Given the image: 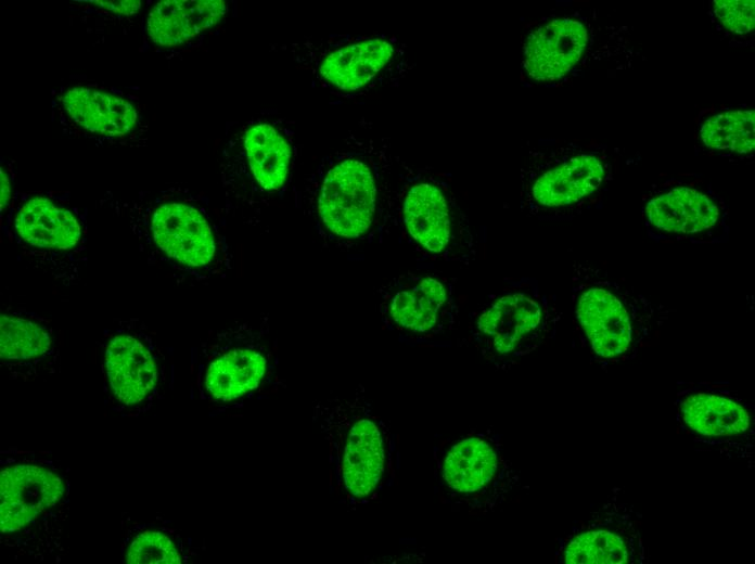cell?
<instances>
[{
	"label": "cell",
	"mask_w": 755,
	"mask_h": 564,
	"mask_svg": "<svg viewBox=\"0 0 755 564\" xmlns=\"http://www.w3.org/2000/svg\"><path fill=\"white\" fill-rule=\"evenodd\" d=\"M389 163L372 143H347L324 157L306 187L318 232L338 247L372 242L395 221Z\"/></svg>",
	"instance_id": "6da1fadb"
},
{
	"label": "cell",
	"mask_w": 755,
	"mask_h": 564,
	"mask_svg": "<svg viewBox=\"0 0 755 564\" xmlns=\"http://www.w3.org/2000/svg\"><path fill=\"white\" fill-rule=\"evenodd\" d=\"M574 319L590 359L602 367L634 359L664 322V308L603 269L575 264Z\"/></svg>",
	"instance_id": "7a4b0ae2"
},
{
	"label": "cell",
	"mask_w": 755,
	"mask_h": 564,
	"mask_svg": "<svg viewBox=\"0 0 755 564\" xmlns=\"http://www.w3.org/2000/svg\"><path fill=\"white\" fill-rule=\"evenodd\" d=\"M561 319L555 299L532 278L509 279L470 316L471 345L498 369H509L547 344Z\"/></svg>",
	"instance_id": "3957f363"
},
{
	"label": "cell",
	"mask_w": 755,
	"mask_h": 564,
	"mask_svg": "<svg viewBox=\"0 0 755 564\" xmlns=\"http://www.w3.org/2000/svg\"><path fill=\"white\" fill-rule=\"evenodd\" d=\"M433 458L435 491L455 511L485 515L522 489L520 472L495 431L472 430L442 439Z\"/></svg>",
	"instance_id": "277c9868"
},
{
	"label": "cell",
	"mask_w": 755,
	"mask_h": 564,
	"mask_svg": "<svg viewBox=\"0 0 755 564\" xmlns=\"http://www.w3.org/2000/svg\"><path fill=\"white\" fill-rule=\"evenodd\" d=\"M395 221L428 259L470 264L477 255L474 229L442 174L407 170L398 182Z\"/></svg>",
	"instance_id": "5b68a950"
},
{
	"label": "cell",
	"mask_w": 755,
	"mask_h": 564,
	"mask_svg": "<svg viewBox=\"0 0 755 564\" xmlns=\"http://www.w3.org/2000/svg\"><path fill=\"white\" fill-rule=\"evenodd\" d=\"M678 428L700 447L727 458H754V407L722 383L691 382L677 392Z\"/></svg>",
	"instance_id": "8992f818"
},
{
	"label": "cell",
	"mask_w": 755,
	"mask_h": 564,
	"mask_svg": "<svg viewBox=\"0 0 755 564\" xmlns=\"http://www.w3.org/2000/svg\"><path fill=\"white\" fill-rule=\"evenodd\" d=\"M648 548L641 516L620 488L559 539L555 562L564 564H644Z\"/></svg>",
	"instance_id": "52a82bcc"
},
{
	"label": "cell",
	"mask_w": 755,
	"mask_h": 564,
	"mask_svg": "<svg viewBox=\"0 0 755 564\" xmlns=\"http://www.w3.org/2000/svg\"><path fill=\"white\" fill-rule=\"evenodd\" d=\"M381 310L396 329L435 338L457 326L459 297L452 278L430 269L409 271L380 290Z\"/></svg>",
	"instance_id": "ba28073f"
},
{
	"label": "cell",
	"mask_w": 755,
	"mask_h": 564,
	"mask_svg": "<svg viewBox=\"0 0 755 564\" xmlns=\"http://www.w3.org/2000/svg\"><path fill=\"white\" fill-rule=\"evenodd\" d=\"M400 48L383 36L354 38L323 48L311 62L322 82L338 91H362L395 65Z\"/></svg>",
	"instance_id": "9c48e42d"
},
{
	"label": "cell",
	"mask_w": 755,
	"mask_h": 564,
	"mask_svg": "<svg viewBox=\"0 0 755 564\" xmlns=\"http://www.w3.org/2000/svg\"><path fill=\"white\" fill-rule=\"evenodd\" d=\"M604 178L603 164L591 154L579 153L538 166L524 185V205L548 213L580 207L601 187Z\"/></svg>",
	"instance_id": "30bf717a"
},
{
	"label": "cell",
	"mask_w": 755,
	"mask_h": 564,
	"mask_svg": "<svg viewBox=\"0 0 755 564\" xmlns=\"http://www.w3.org/2000/svg\"><path fill=\"white\" fill-rule=\"evenodd\" d=\"M290 134L287 128L266 118L244 131L242 148L255 203L265 208L290 179L294 153Z\"/></svg>",
	"instance_id": "8fae6325"
},
{
	"label": "cell",
	"mask_w": 755,
	"mask_h": 564,
	"mask_svg": "<svg viewBox=\"0 0 755 564\" xmlns=\"http://www.w3.org/2000/svg\"><path fill=\"white\" fill-rule=\"evenodd\" d=\"M155 243L171 259L190 268L213 262L217 244L206 218L193 206L171 202L157 207L152 217Z\"/></svg>",
	"instance_id": "7c38bea8"
},
{
	"label": "cell",
	"mask_w": 755,
	"mask_h": 564,
	"mask_svg": "<svg viewBox=\"0 0 755 564\" xmlns=\"http://www.w3.org/2000/svg\"><path fill=\"white\" fill-rule=\"evenodd\" d=\"M64 486L54 473L30 464L4 469L0 474L2 533L20 530L62 497Z\"/></svg>",
	"instance_id": "4fadbf2b"
},
{
	"label": "cell",
	"mask_w": 755,
	"mask_h": 564,
	"mask_svg": "<svg viewBox=\"0 0 755 564\" xmlns=\"http://www.w3.org/2000/svg\"><path fill=\"white\" fill-rule=\"evenodd\" d=\"M587 43L588 31L581 22L571 17L551 20L528 35L524 68L534 80H558L580 60Z\"/></svg>",
	"instance_id": "5bb4252c"
},
{
	"label": "cell",
	"mask_w": 755,
	"mask_h": 564,
	"mask_svg": "<svg viewBox=\"0 0 755 564\" xmlns=\"http://www.w3.org/2000/svg\"><path fill=\"white\" fill-rule=\"evenodd\" d=\"M386 469V443L379 424L360 416L353 422L343 450L341 475L345 489L355 499L370 497Z\"/></svg>",
	"instance_id": "9a60e30c"
},
{
	"label": "cell",
	"mask_w": 755,
	"mask_h": 564,
	"mask_svg": "<svg viewBox=\"0 0 755 564\" xmlns=\"http://www.w3.org/2000/svg\"><path fill=\"white\" fill-rule=\"evenodd\" d=\"M718 204L693 187H676L645 206L648 223L656 231L687 239L708 232L720 220Z\"/></svg>",
	"instance_id": "2e32d148"
},
{
	"label": "cell",
	"mask_w": 755,
	"mask_h": 564,
	"mask_svg": "<svg viewBox=\"0 0 755 564\" xmlns=\"http://www.w3.org/2000/svg\"><path fill=\"white\" fill-rule=\"evenodd\" d=\"M221 0H165L148 17V34L163 47L181 44L216 25L226 14Z\"/></svg>",
	"instance_id": "e0dca14e"
},
{
	"label": "cell",
	"mask_w": 755,
	"mask_h": 564,
	"mask_svg": "<svg viewBox=\"0 0 755 564\" xmlns=\"http://www.w3.org/2000/svg\"><path fill=\"white\" fill-rule=\"evenodd\" d=\"M105 367L113 393L123 403L140 402L155 385L157 372L152 355L130 335H119L110 342Z\"/></svg>",
	"instance_id": "ac0fdd59"
},
{
	"label": "cell",
	"mask_w": 755,
	"mask_h": 564,
	"mask_svg": "<svg viewBox=\"0 0 755 564\" xmlns=\"http://www.w3.org/2000/svg\"><path fill=\"white\" fill-rule=\"evenodd\" d=\"M62 104L77 125L91 132L124 136L137 124V112L132 104L101 90L72 88L63 94Z\"/></svg>",
	"instance_id": "d6986e66"
},
{
	"label": "cell",
	"mask_w": 755,
	"mask_h": 564,
	"mask_svg": "<svg viewBox=\"0 0 755 564\" xmlns=\"http://www.w3.org/2000/svg\"><path fill=\"white\" fill-rule=\"evenodd\" d=\"M15 229L26 243L42 248H72L81 234L73 214L46 197L30 198L22 206Z\"/></svg>",
	"instance_id": "ffe728a7"
},
{
	"label": "cell",
	"mask_w": 755,
	"mask_h": 564,
	"mask_svg": "<svg viewBox=\"0 0 755 564\" xmlns=\"http://www.w3.org/2000/svg\"><path fill=\"white\" fill-rule=\"evenodd\" d=\"M267 369V359L251 348H234L207 368L205 387L215 399L229 401L255 389Z\"/></svg>",
	"instance_id": "44dd1931"
},
{
	"label": "cell",
	"mask_w": 755,
	"mask_h": 564,
	"mask_svg": "<svg viewBox=\"0 0 755 564\" xmlns=\"http://www.w3.org/2000/svg\"><path fill=\"white\" fill-rule=\"evenodd\" d=\"M704 144L718 151L750 153L755 146V112H725L708 118L701 128Z\"/></svg>",
	"instance_id": "7402d4cb"
},
{
	"label": "cell",
	"mask_w": 755,
	"mask_h": 564,
	"mask_svg": "<svg viewBox=\"0 0 755 564\" xmlns=\"http://www.w3.org/2000/svg\"><path fill=\"white\" fill-rule=\"evenodd\" d=\"M2 360H28L44 355L51 347L49 332L37 323L17 317L0 318Z\"/></svg>",
	"instance_id": "603a6c76"
},
{
	"label": "cell",
	"mask_w": 755,
	"mask_h": 564,
	"mask_svg": "<svg viewBox=\"0 0 755 564\" xmlns=\"http://www.w3.org/2000/svg\"><path fill=\"white\" fill-rule=\"evenodd\" d=\"M126 562L129 564H178L181 563V559L167 536L158 531H144L130 543Z\"/></svg>",
	"instance_id": "cb8c5ba5"
},
{
	"label": "cell",
	"mask_w": 755,
	"mask_h": 564,
	"mask_svg": "<svg viewBox=\"0 0 755 564\" xmlns=\"http://www.w3.org/2000/svg\"><path fill=\"white\" fill-rule=\"evenodd\" d=\"M716 17L730 31L746 34L754 29L753 0H716L713 2Z\"/></svg>",
	"instance_id": "d4e9b609"
},
{
	"label": "cell",
	"mask_w": 755,
	"mask_h": 564,
	"mask_svg": "<svg viewBox=\"0 0 755 564\" xmlns=\"http://www.w3.org/2000/svg\"><path fill=\"white\" fill-rule=\"evenodd\" d=\"M92 3L99 5L103 9H106L108 11H112L114 13L121 14V15L136 14L141 7V2L139 0H121V1L95 0V1H92Z\"/></svg>",
	"instance_id": "484cf974"
},
{
	"label": "cell",
	"mask_w": 755,
	"mask_h": 564,
	"mask_svg": "<svg viewBox=\"0 0 755 564\" xmlns=\"http://www.w3.org/2000/svg\"><path fill=\"white\" fill-rule=\"evenodd\" d=\"M11 196L10 181L7 172L1 169V211L7 207Z\"/></svg>",
	"instance_id": "4316f807"
}]
</instances>
